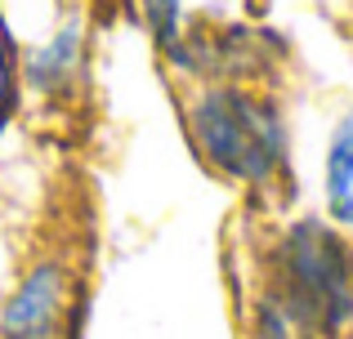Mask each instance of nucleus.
<instances>
[{
    "mask_svg": "<svg viewBox=\"0 0 353 339\" xmlns=\"http://www.w3.org/2000/svg\"><path fill=\"white\" fill-rule=\"evenodd\" d=\"M192 139L206 152L210 166L246 183L268 179L286 157L282 116L241 89H206L201 94V103L192 107Z\"/></svg>",
    "mask_w": 353,
    "mask_h": 339,
    "instance_id": "obj_1",
    "label": "nucleus"
},
{
    "mask_svg": "<svg viewBox=\"0 0 353 339\" xmlns=\"http://www.w3.org/2000/svg\"><path fill=\"white\" fill-rule=\"evenodd\" d=\"M286 290L282 295L309 317L313 331H336L353 313V263L349 250L327 223L304 219L282 241Z\"/></svg>",
    "mask_w": 353,
    "mask_h": 339,
    "instance_id": "obj_2",
    "label": "nucleus"
},
{
    "mask_svg": "<svg viewBox=\"0 0 353 339\" xmlns=\"http://www.w3.org/2000/svg\"><path fill=\"white\" fill-rule=\"evenodd\" d=\"M63 277L59 263H45L32 277L18 286V295L9 299L5 317H0V331L5 339H59V313H63Z\"/></svg>",
    "mask_w": 353,
    "mask_h": 339,
    "instance_id": "obj_3",
    "label": "nucleus"
},
{
    "mask_svg": "<svg viewBox=\"0 0 353 339\" xmlns=\"http://www.w3.org/2000/svg\"><path fill=\"white\" fill-rule=\"evenodd\" d=\"M327 210L336 223L353 228V112L336 125L327 148Z\"/></svg>",
    "mask_w": 353,
    "mask_h": 339,
    "instance_id": "obj_4",
    "label": "nucleus"
},
{
    "mask_svg": "<svg viewBox=\"0 0 353 339\" xmlns=\"http://www.w3.org/2000/svg\"><path fill=\"white\" fill-rule=\"evenodd\" d=\"M255 339H318V331L286 295H268L255 313Z\"/></svg>",
    "mask_w": 353,
    "mask_h": 339,
    "instance_id": "obj_5",
    "label": "nucleus"
},
{
    "mask_svg": "<svg viewBox=\"0 0 353 339\" xmlns=\"http://www.w3.org/2000/svg\"><path fill=\"white\" fill-rule=\"evenodd\" d=\"M77 45H81V32L77 27H63V32L32 58V80L36 85L50 89V85H59V80H68L72 63H77Z\"/></svg>",
    "mask_w": 353,
    "mask_h": 339,
    "instance_id": "obj_6",
    "label": "nucleus"
},
{
    "mask_svg": "<svg viewBox=\"0 0 353 339\" xmlns=\"http://www.w3.org/2000/svg\"><path fill=\"white\" fill-rule=\"evenodd\" d=\"M148 14H152L157 36L174 41V32H179V0H148Z\"/></svg>",
    "mask_w": 353,
    "mask_h": 339,
    "instance_id": "obj_7",
    "label": "nucleus"
}]
</instances>
